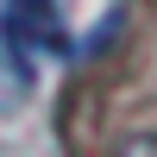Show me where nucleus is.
<instances>
[{
	"label": "nucleus",
	"mask_w": 157,
	"mask_h": 157,
	"mask_svg": "<svg viewBox=\"0 0 157 157\" xmlns=\"http://www.w3.org/2000/svg\"><path fill=\"white\" fill-rule=\"evenodd\" d=\"M113 157H157V132H132L113 145Z\"/></svg>",
	"instance_id": "1"
}]
</instances>
